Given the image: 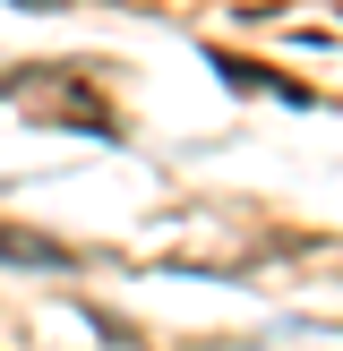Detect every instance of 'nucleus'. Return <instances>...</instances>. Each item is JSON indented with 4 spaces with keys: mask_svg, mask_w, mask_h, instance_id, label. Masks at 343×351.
<instances>
[{
    "mask_svg": "<svg viewBox=\"0 0 343 351\" xmlns=\"http://www.w3.org/2000/svg\"><path fill=\"white\" fill-rule=\"evenodd\" d=\"M0 257H26V266H60V249H51V240H34V232H0Z\"/></svg>",
    "mask_w": 343,
    "mask_h": 351,
    "instance_id": "obj_1",
    "label": "nucleus"
}]
</instances>
